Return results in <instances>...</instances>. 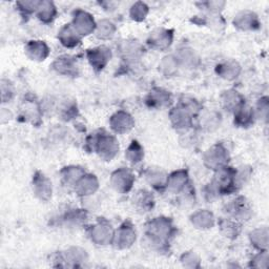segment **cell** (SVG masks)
Returning a JSON list of instances; mask_svg holds the SVG:
<instances>
[{
    "mask_svg": "<svg viewBox=\"0 0 269 269\" xmlns=\"http://www.w3.org/2000/svg\"><path fill=\"white\" fill-rule=\"evenodd\" d=\"M97 150L100 153V156L106 159H111L115 157L119 146L114 137L110 136H101L97 139Z\"/></svg>",
    "mask_w": 269,
    "mask_h": 269,
    "instance_id": "cell-1",
    "label": "cell"
},
{
    "mask_svg": "<svg viewBox=\"0 0 269 269\" xmlns=\"http://www.w3.org/2000/svg\"><path fill=\"white\" fill-rule=\"evenodd\" d=\"M227 155L225 150L220 145L214 146L212 150L207 152L205 155V162L210 167L215 169H220L225 162H226Z\"/></svg>",
    "mask_w": 269,
    "mask_h": 269,
    "instance_id": "cell-3",
    "label": "cell"
},
{
    "mask_svg": "<svg viewBox=\"0 0 269 269\" xmlns=\"http://www.w3.org/2000/svg\"><path fill=\"white\" fill-rule=\"evenodd\" d=\"M34 187L36 195L41 199V200H49L52 196V184L48 178L42 175L40 172H37L34 178Z\"/></svg>",
    "mask_w": 269,
    "mask_h": 269,
    "instance_id": "cell-6",
    "label": "cell"
},
{
    "mask_svg": "<svg viewBox=\"0 0 269 269\" xmlns=\"http://www.w3.org/2000/svg\"><path fill=\"white\" fill-rule=\"evenodd\" d=\"M74 29L79 35H89L95 29L92 15L83 11H78L74 18Z\"/></svg>",
    "mask_w": 269,
    "mask_h": 269,
    "instance_id": "cell-2",
    "label": "cell"
},
{
    "mask_svg": "<svg viewBox=\"0 0 269 269\" xmlns=\"http://www.w3.org/2000/svg\"><path fill=\"white\" fill-rule=\"evenodd\" d=\"M186 180H187L186 172L181 170L172 173L170 178L167 180V185L171 190H173V192H179V190H181L186 184Z\"/></svg>",
    "mask_w": 269,
    "mask_h": 269,
    "instance_id": "cell-17",
    "label": "cell"
},
{
    "mask_svg": "<svg viewBox=\"0 0 269 269\" xmlns=\"http://www.w3.org/2000/svg\"><path fill=\"white\" fill-rule=\"evenodd\" d=\"M78 192L80 195H91L97 189L98 183L97 180L94 176H86L82 179H80L79 183L77 184Z\"/></svg>",
    "mask_w": 269,
    "mask_h": 269,
    "instance_id": "cell-15",
    "label": "cell"
},
{
    "mask_svg": "<svg viewBox=\"0 0 269 269\" xmlns=\"http://www.w3.org/2000/svg\"><path fill=\"white\" fill-rule=\"evenodd\" d=\"M184 56H186V58H189L188 57V52H185V54H184ZM190 58H194V54H192V55H190ZM194 63V60H192V59H187L186 60V63Z\"/></svg>",
    "mask_w": 269,
    "mask_h": 269,
    "instance_id": "cell-29",
    "label": "cell"
},
{
    "mask_svg": "<svg viewBox=\"0 0 269 269\" xmlns=\"http://www.w3.org/2000/svg\"><path fill=\"white\" fill-rule=\"evenodd\" d=\"M25 52L33 60H45L49 54V49L45 42L31 41L27 46Z\"/></svg>",
    "mask_w": 269,
    "mask_h": 269,
    "instance_id": "cell-9",
    "label": "cell"
},
{
    "mask_svg": "<svg viewBox=\"0 0 269 269\" xmlns=\"http://www.w3.org/2000/svg\"><path fill=\"white\" fill-rule=\"evenodd\" d=\"M151 183L154 184V186L157 185H164L165 184V180H164L162 173L160 172H156V173H152L151 176Z\"/></svg>",
    "mask_w": 269,
    "mask_h": 269,
    "instance_id": "cell-28",
    "label": "cell"
},
{
    "mask_svg": "<svg viewBox=\"0 0 269 269\" xmlns=\"http://www.w3.org/2000/svg\"><path fill=\"white\" fill-rule=\"evenodd\" d=\"M152 101L154 103H157V104H164L165 102H167V100L169 99L168 97V94L166 92H162L161 90H158L157 93H153L152 95Z\"/></svg>",
    "mask_w": 269,
    "mask_h": 269,
    "instance_id": "cell-26",
    "label": "cell"
},
{
    "mask_svg": "<svg viewBox=\"0 0 269 269\" xmlns=\"http://www.w3.org/2000/svg\"><path fill=\"white\" fill-rule=\"evenodd\" d=\"M59 39L61 40L62 45L67 48H73L80 42L79 34L76 32L75 29L69 27V25H65V27L60 31Z\"/></svg>",
    "mask_w": 269,
    "mask_h": 269,
    "instance_id": "cell-12",
    "label": "cell"
},
{
    "mask_svg": "<svg viewBox=\"0 0 269 269\" xmlns=\"http://www.w3.org/2000/svg\"><path fill=\"white\" fill-rule=\"evenodd\" d=\"M250 118H251L250 108L243 107L237 115V122L242 125H246L250 122Z\"/></svg>",
    "mask_w": 269,
    "mask_h": 269,
    "instance_id": "cell-25",
    "label": "cell"
},
{
    "mask_svg": "<svg viewBox=\"0 0 269 269\" xmlns=\"http://www.w3.org/2000/svg\"><path fill=\"white\" fill-rule=\"evenodd\" d=\"M171 230V225L168 220H165L163 218H159L151 223L150 232L151 236H153L156 239L163 240L165 239Z\"/></svg>",
    "mask_w": 269,
    "mask_h": 269,
    "instance_id": "cell-7",
    "label": "cell"
},
{
    "mask_svg": "<svg viewBox=\"0 0 269 269\" xmlns=\"http://www.w3.org/2000/svg\"><path fill=\"white\" fill-rule=\"evenodd\" d=\"M127 158L129 159V161L132 162H138L140 161L142 156H143V151L141 149V146L138 144V142L134 141L132 143V145L129 146V149L127 151Z\"/></svg>",
    "mask_w": 269,
    "mask_h": 269,
    "instance_id": "cell-23",
    "label": "cell"
},
{
    "mask_svg": "<svg viewBox=\"0 0 269 269\" xmlns=\"http://www.w3.org/2000/svg\"><path fill=\"white\" fill-rule=\"evenodd\" d=\"M239 71H240V67L237 65V63H226L219 67L218 73H220L222 77L224 78L232 79V78L237 77V75L239 74Z\"/></svg>",
    "mask_w": 269,
    "mask_h": 269,
    "instance_id": "cell-21",
    "label": "cell"
},
{
    "mask_svg": "<svg viewBox=\"0 0 269 269\" xmlns=\"http://www.w3.org/2000/svg\"><path fill=\"white\" fill-rule=\"evenodd\" d=\"M63 172H65L64 178L66 179V181L68 182H77L79 181L80 178L82 177V169H80L79 167H68L66 169L63 170Z\"/></svg>",
    "mask_w": 269,
    "mask_h": 269,
    "instance_id": "cell-24",
    "label": "cell"
},
{
    "mask_svg": "<svg viewBox=\"0 0 269 269\" xmlns=\"http://www.w3.org/2000/svg\"><path fill=\"white\" fill-rule=\"evenodd\" d=\"M136 239V233L132 226H121L118 231V236L116 239V243L120 247H126L128 245H132V243Z\"/></svg>",
    "mask_w": 269,
    "mask_h": 269,
    "instance_id": "cell-13",
    "label": "cell"
},
{
    "mask_svg": "<svg viewBox=\"0 0 269 269\" xmlns=\"http://www.w3.org/2000/svg\"><path fill=\"white\" fill-rule=\"evenodd\" d=\"M149 13V7L143 2H137L136 4L133 5L132 10H131V16L132 18L137 20V21H141L145 18V16Z\"/></svg>",
    "mask_w": 269,
    "mask_h": 269,
    "instance_id": "cell-22",
    "label": "cell"
},
{
    "mask_svg": "<svg viewBox=\"0 0 269 269\" xmlns=\"http://www.w3.org/2000/svg\"><path fill=\"white\" fill-rule=\"evenodd\" d=\"M93 236L95 240H99V242L104 243L109 240L111 236V229H110V225H106V224H99L97 226H95L94 231H93Z\"/></svg>",
    "mask_w": 269,
    "mask_h": 269,
    "instance_id": "cell-19",
    "label": "cell"
},
{
    "mask_svg": "<svg viewBox=\"0 0 269 269\" xmlns=\"http://www.w3.org/2000/svg\"><path fill=\"white\" fill-rule=\"evenodd\" d=\"M22 11H25L27 13L34 12L36 8H38L40 2L38 1H21L17 3Z\"/></svg>",
    "mask_w": 269,
    "mask_h": 269,
    "instance_id": "cell-27",
    "label": "cell"
},
{
    "mask_svg": "<svg viewBox=\"0 0 269 269\" xmlns=\"http://www.w3.org/2000/svg\"><path fill=\"white\" fill-rule=\"evenodd\" d=\"M115 27L114 24L108 20H102L98 24V37L107 39L114 35Z\"/></svg>",
    "mask_w": 269,
    "mask_h": 269,
    "instance_id": "cell-20",
    "label": "cell"
},
{
    "mask_svg": "<svg viewBox=\"0 0 269 269\" xmlns=\"http://www.w3.org/2000/svg\"><path fill=\"white\" fill-rule=\"evenodd\" d=\"M88 56L91 64L95 68L102 69L110 59V51L107 48L101 47L89 51Z\"/></svg>",
    "mask_w": 269,
    "mask_h": 269,
    "instance_id": "cell-5",
    "label": "cell"
},
{
    "mask_svg": "<svg viewBox=\"0 0 269 269\" xmlns=\"http://www.w3.org/2000/svg\"><path fill=\"white\" fill-rule=\"evenodd\" d=\"M55 15H56V7L53 2H50V1L40 2L38 6V16L42 21L50 22L55 18Z\"/></svg>",
    "mask_w": 269,
    "mask_h": 269,
    "instance_id": "cell-14",
    "label": "cell"
},
{
    "mask_svg": "<svg viewBox=\"0 0 269 269\" xmlns=\"http://www.w3.org/2000/svg\"><path fill=\"white\" fill-rule=\"evenodd\" d=\"M55 68L58 72L61 74H66V75H73L76 73V68L75 61L71 57H61L58 58L57 61L55 62Z\"/></svg>",
    "mask_w": 269,
    "mask_h": 269,
    "instance_id": "cell-16",
    "label": "cell"
},
{
    "mask_svg": "<svg viewBox=\"0 0 269 269\" xmlns=\"http://www.w3.org/2000/svg\"><path fill=\"white\" fill-rule=\"evenodd\" d=\"M110 123L111 127L114 128L117 133H125L129 131L134 124L132 117L123 111L117 112L115 116H112Z\"/></svg>",
    "mask_w": 269,
    "mask_h": 269,
    "instance_id": "cell-8",
    "label": "cell"
},
{
    "mask_svg": "<svg viewBox=\"0 0 269 269\" xmlns=\"http://www.w3.org/2000/svg\"><path fill=\"white\" fill-rule=\"evenodd\" d=\"M172 40V34L165 30H158L151 35L150 43L157 49L163 50L170 46Z\"/></svg>",
    "mask_w": 269,
    "mask_h": 269,
    "instance_id": "cell-10",
    "label": "cell"
},
{
    "mask_svg": "<svg viewBox=\"0 0 269 269\" xmlns=\"http://www.w3.org/2000/svg\"><path fill=\"white\" fill-rule=\"evenodd\" d=\"M111 182H112V185L115 186L117 190L125 193L132 188L134 177L129 171L125 169H120V170H117L114 175H112Z\"/></svg>",
    "mask_w": 269,
    "mask_h": 269,
    "instance_id": "cell-4",
    "label": "cell"
},
{
    "mask_svg": "<svg viewBox=\"0 0 269 269\" xmlns=\"http://www.w3.org/2000/svg\"><path fill=\"white\" fill-rule=\"evenodd\" d=\"M235 24L238 28L243 30H250L255 29L259 25L257 16L251 12H242L237 15L235 19Z\"/></svg>",
    "mask_w": 269,
    "mask_h": 269,
    "instance_id": "cell-11",
    "label": "cell"
},
{
    "mask_svg": "<svg viewBox=\"0 0 269 269\" xmlns=\"http://www.w3.org/2000/svg\"><path fill=\"white\" fill-rule=\"evenodd\" d=\"M171 119L175 125H177L178 127H185L190 123V117L185 108H175V110H173L171 114Z\"/></svg>",
    "mask_w": 269,
    "mask_h": 269,
    "instance_id": "cell-18",
    "label": "cell"
}]
</instances>
